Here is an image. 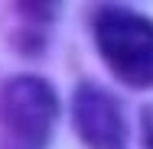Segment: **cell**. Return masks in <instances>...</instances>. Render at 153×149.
<instances>
[{"label": "cell", "mask_w": 153, "mask_h": 149, "mask_svg": "<svg viewBox=\"0 0 153 149\" xmlns=\"http://www.w3.org/2000/svg\"><path fill=\"white\" fill-rule=\"evenodd\" d=\"M94 42L124 84L153 88V20L124 7H104L94 16Z\"/></svg>", "instance_id": "1"}, {"label": "cell", "mask_w": 153, "mask_h": 149, "mask_svg": "<svg viewBox=\"0 0 153 149\" xmlns=\"http://www.w3.org/2000/svg\"><path fill=\"white\" fill-rule=\"evenodd\" d=\"M56 114V91L42 78H10L0 88V149H46Z\"/></svg>", "instance_id": "2"}, {"label": "cell", "mask_w": 153, "mask_h": 149, "mask_svg": "<svg viewBox=\"0 0 153 149\" xmlns=\"http://www.w3.org/2000/svg\"><path fill=\"white\" fill-rule=\"evenodd\" d=\"M75 126L78 136L94 149H121L127 136L121 107L108 91L94 84H78L75 91Z\"/></svg>", "instance_id": "3"}, {"label": "cell", "mask_w": 153, "mask_h": 149, "mask_svg": "<svg viewBox=\"0 0 153 149\" xmlns=\"http://www.w3.org/2000/svg\"><path fill=\"white\" fill-rule=\"evenodd\" d=\"M150 149H153V136H150Z\"/></svg>", "instance_id": "4"}]
</instances>
